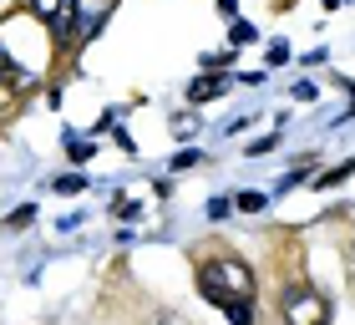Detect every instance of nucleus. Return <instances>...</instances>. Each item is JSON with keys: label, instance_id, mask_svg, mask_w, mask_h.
Returning a JSON list of instances; mask_svg holds the SVG:
<instances>
[{"label": "nucleus", "instance_id": "f257e3e1", "mask_svg": "<svg viewBox=\"0 0 355 325\" xmlns=\"http://www.w3.org/2000/svg\"><path fill=\"white\" fill-rule=\"evenodd\" d=\"M198 290L208 305H218L234 325H254V269L234 254L203 259L198 265Z\"/></svg>", "mask_w": 355, "mask_h": 325}, {"label": "nucleus", "instance_id": "f03ea898", "mask_svg": "<svg viewBox=\"0 0 355 325\" xmlns=\"http://www.w3.org/2000/svg\"><path fill=\"white\" fill-rule=\"evenodd\" d=\"M279 310H284V325H330V300L315 285H289Z\"/></svg>", "mask_w": 355, "mask_h": 325}, {"label": "nucleus", "instance_id": "7ed1b4c3", "mask_svg": "<svg viewBox=\"0 0 355 325\" xmlns=\"http://www.w3.org/2000/svg\"><path fill=\"white\" fill-rule=\"evenodd\" d=\"M31 15H36L56 41H67L71 26H76V15H82V6H76V0H31Z\"/></svg>", "mask_w": 355, "mask_h": 325}, {"label": "nucleus", "instance_id": "20e7f679", "mask_svg": "<svg viewBox=\"0 0 355 325\" xmlns=\"http://www.w3.org/2000/svg\"><path fill=\"white\" fill-rule=\"evenodd\" d=\"M223 92H229V76H214V72H203L198 81H193V87H188V102H214V97H223Z\"/></svg>", "mask_w": 355, "mask_h": 325}, {"label": "nucleus", "instance_id": "39448f33", "mask_svg": "<svg viewBox=\"0 0 355 325\" xmlns=\"http://www.w3.org/2000/svg\"><path fill=\"white\" fill-rule=\"evenodd\" d=\"M350 173H355V158H345L340 168H330V173H320V178H315V188H340Z\"/></svg>", "mask_w": 355, "mask_h": 325}, {"label": "nucleus", "instance_id": "423d86ee", "mask_svg": "<svg viewBox=\"0 0 355 325\" xmlns=\"http://www.w3.org/2000/svg\"><path fill=\"white\" fill-rule=\"evenodd\" d=\"M269 208V193H239L234 199V214H264Z\"/></svg>", "mask_w": 355, "mask_h": 325}, {"label": "nucleus", "instance_id": "0eeeda50", "mask_svg": "<svg viewBox=\"0 0 355 325\" xmlns=\"http://www.w3.org/2000/svg\"><path fill=\"white\" fill-rule=\"evenodd\" d=\"M31 224H36V203H21L15 214H6V229H10V234H15V229H31Z\"/></svg>", "mask_w": 355, "mask_h": 325}, {"label": "nucleus", "instance_id": "6e6552de", "mask_svg": "<svg viewBox=\"0 0 355 325\" xmlns=\"http://www.w3.org/2000/svg\"><path fill=\"white\" fill-rule=\"evenodd\" d=\"M51 188L56 193H82L87 188V173H61V178H51Z\"/></svg>", "mask_w": 355, "mask_h": 325}, {"label": "nucleus", "instance_id": "1a4fd4ad", "mask_svg": "<svg viewBox=\"0 0 355 325\" xmlns=\"http://www.w3.org/2000/svg\"><path fill=\"white\" fill-rule=\"evenodd\" d=\"M10 81H26L21 72L10 67V56H6V46H0V87H10Z\"/></svg>", "mask_w": 355, "mask_h": 325}, {"label": "nucleus", "instance_id": "9d476101", "mask_svg": "<svg viewBox=\"0 0 355 325\" xmlns=\"http://www.w3.org/2000/svg\"><path fill=\"white\" fill-rule=\"evenodd\" d=\"M254 36H259V31H254V26H244V21H234V31H229L234 51H239V46H244V41H254Z\"/></svg>", "mask_w": 355, "mask_h": 325}, {"label": "nucleus", "instance_id": "9b49d317", "mask_svg": "<svg viewBox=\"0 0 355 325\" xmlns=\"http://www.w3.org/2000/svg\"><path fill=\"white\" fill-rule=\"evenodd\" d=\"M289 92H295V102H315V97H320V87H315V81H295Z\"/></svg>", "mask_w": 355, "mask_h": 325}, {"label": "nucleus", "instance_id": "f8f14e48", "mask_svg": "<svg viewBox=\"0 0 355 325\" xmlns=\"http://www.w3.org/2000/svg\"><path fill=\"white\" fill-rule=\"evenodd\" d=\"M234 214V199H208V219H229Z\"/></svg>", "mask_w": 355, "mask_h": 325}, {"label": "nucleus", "instance_id": "ddd939ff", "mask_svg": "<svg viewBox=\"0 0 355 325\" xmlns=\"http://www.w3.org/2000/svg\"><path fill=\"white\" fill-rule=\"evenodd\" d=\"M193 133H198V122H193V117H173V138H193Z\"/></svg>", "mask_w": 355, "mask_h": 325}, {"label": "nucleus", "instance_id": "4468645a", "mask_svg": "<svg viewBox=\"0 0 355 325\" xmlns=\"http://www.w3.org/2000/svg\"><path fill=\"white\" fill-rule=\"evenodd\" d=\"M269 61H274V67H284V61H289V41H274L269 46Z\"/></svg>", "mask_w": 355, "mask_h": 325}, {"label": "nucleus", "instance_id": "2eb2a0df", "mask_svg": "<svg viewBox=\"0 0 355 325\" xmlns=\"http://www.w3.org/2000/svg\"><path fill=\"white\" fill-rule=\"evenodd\" d=\"M193 162H198V153H193V148H188V153H178V158H173V173H178V168H193Z\"/></svg>", "mask_w": 355, "mask_h": 325}, {"label": "nucleus", "instance_id": "dca6fc26", "mask_svg": "<svg viewBox=\"0 0 355 325\" xmlns=\"http://www.w3.org/2000/svg\"><path fill=\"white\" fill-rule=\"evenodd\" d=\"M117 219H137V203L132 199H117Z\"/></svg>", "mask_w": 355, "mask_h": 325}]
</instances>
